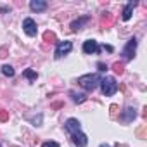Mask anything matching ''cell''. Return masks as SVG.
<instances>
[{
	"mask_svg": "<svg viewBox=\"0 0 147 147\" xmlns=\"http://www.w3.org/2000/svg\"><path fill=\"white\" fill-rule=\"evenodd\" d=\"M100 50V47H99V43L95 42V40H87L85 43H83V52L85 54H95V52H99Z\"/></svg>",
	"mask_w": 147,
	"mask_h": 147,
	"instance_id": "8",
	"label": "cell"
},
{
	"mask_svg": "<svg viewBox=\"0 0 147 147\" xmlns=\"http://www.w3.org/2000/svg\"><path fill=\"white\" fill-rule=\"evenodd\" d=\"M43 40H45L47 43H55V42H57L54 31H45V33H43Z\"/></svg>",
	"mask_w": 147,
	"mask_h": 147,
	"instance_id": "14",
	"label": "cell"
},
{
	"mask_svg": "<svg viewBox=\"0 0 147 147\" xmlns=\"http://www.w3.org/2000/svg\"><path fill=\"white\" fill-rule=\"evenodd\" d=\"M30 9L33 12H43L47 9V2H43V0H31V2H30Z\"/></svg>",
	"mask_w": 147,
	"mask_h": 147,
	"instance_id": "10",
	"label": "cell"
},
{
	"mask_svg": "<svg viewBox=\"0 0 147 147\" xmlns=\"http://www.w3.org/2000/svg\"><path fill=\"white\" fill-rule=\"evenodd\" d=\"M100 147H111V145H106V144H100Z\"/></svg>",
	"mask_w": 147,
	"mask_h": 147,
	"instance_id": "23",
	"label": "cell"
},
{
	"mask_svg": "<svg viewBox=\"0 0 147 147\" xmlns=\"http://www.w3.org/2000/svg\"><path fill=\"white\" fill-rule=\"evenodd\" d=\"M102 49H104V50H107V52H114V49H113L111 45H104Z\"/></svg>",
	"mask_w": 147,
	"mask_h": 147,
	"instance_id": "22",
	"label": "cell"
},
{
	"mask_svg": "<svg viewBox=\"0 0 147 147\" xmlns=\"http://www.w3.org/2000/svg\"><path fill=\"white\" fill-rule=\"evenodd\" d=\"M100 80L102 78H100L99 73H88V75H83V76L78 78V85L82 88H85L87 92H92L100 85Z\"/></svg>",
	"mask_w": 147,
	"mask_h": 147,
	"instance_id": "1",
	"label": "cell"
},
{
	"mask_svg": "<svg viewBox=\"0 0 147 147\" xmlns=\"http://www.w3.org/2000/svg\"><path fill=\"white\" fill-rule=\"evenodd\" d=\"M23 76H24V78H28L30 82H35V80L38 78V75H36V71H33V69H26V71L23 73Z\"/></svg>",
	"mask_w": 147,
	"mask_h": 147,
	"instance_id": "15",
	"label": "cell"
},
{
	"mask_svg": "<svg viewBox=\"0 0 147 147\" xmlns=\"http://www.w3.org/2000/svg\"><path fill=\"white\" fill-rule=\"evenodd\" d=\"M135 50H137V38H130V40L126 42L123 52H121L123 59H125V61H131L133 55H135Z\"/></svg>",
	"mask_w": 147,
	"mask_h": 147,
	"instance_id": "4",
	"label": "cell"
},
{
	"mask_svg": "<svg viewBox=\"0 0 147 147\" xmlns=\"http://www.w3.org/2000/svg\"><path fill=\"white\" fill-rule=\"evenodd\" d=\"M113 71L116 73V75H123V73H125V66L121 62H114L113 64Z\"/></svg>",
	"mask_w": 147,
	"mask_h": 147,
	"instance_id": "18",
	"label": "cell"
},
{
	"mask_svg": "<svg viewBox=\"0 0 147 147\" xmlns=\"http://www.w3.org/2000/svg\"><path fill=\"white\" fill-rule=\"evenodd\" d=\"M2 73L5 76H14L16 73H14V67L12 66H9V64H5V66H2Z\"/></svg>",
	"mask_w": 147,
	"mask_h": 147,
	"instance_id": "16",
	"label": "cell"
},
{
	"mask_svg": "<svg viewBox=\"0 0 147 147\" xmlns=\"http://www.w3.org/2000/svg\"><path fill=\"white\" fill-rule=\"evenodd\" d=\"M100 88H102V94L106 97H111L118 92V83L113 76H106V78L100 80Z\"/></svg>",
	"mask_w": 147,
	"mask_h": 147,
	"instance_id": "2",
	"label": "cell"
},
{
	"mask_svg": "<svg viewBox=\"0 0 147 147\" xmlns=\"http://www.w3.org/2000/svg\"><path fill=\"white\" fill-rule=\"evenodd\" d=\"M69 95L73 97V100H75L76 104H82V102H85V100H87V95H85V94H76V92H69Z\"/></svg>",
	"mask_w": 147,
	"mask_h": 147,
	"instance_id": "13",
	"label": "cell"
},
{
	"mask_svg": "<svg viewBox=\"0 0 147 147\" xmlns=\"http://www.w3.org/2000/svg\"><path fill=\"white\" fill-rule=\"evenodd\" d=\"M71 138H73V144H75L76 147H87V144H88V137H87L83 131H76V133H73V135H71Z\"/></svg>",
	"mask_w": 147,
	"mask_h": 147,
	"instance_id": "7",
	"label": "cell"
},
{
	"mask_svg": "<svg viewBox=\"0 0 147 147\" xmlns=\"http://www.w3.org/2000/svg\"><path fill=\"white\" fill-rule=\"evenodd\" d=\"M23 30H24V33H26L28 36H36V31H38L36 23H35L31 18H26V19L23 21Z\"/></svg>",
	"mask_w": 147,
	"mask_h": 147,
	"instance_id": "6",
	"label": "cell"
},
{
	"mask_svg": "<svg viewBox=\"0 0 147 147\" xmlns=\"http://www.w3.org/2000/svg\"><path fill=\"white\" fill-rule=\"evenodd\" d=\"M73 50V43L64 40V42H57V47H55V52H54V57L55 59H62L64 55H67L69 52Z\"/></svg>",
	"mask_w": 147,
	"mask_h": 147,
	"instance_id": "3",
	"label": "cell"
},
{
	"mask_svg": "<svg viewBox=\"0 0 147 147\" xmlns=\"http://www.w3.org/2000/svg\"><path fill=\"white\" fill-rule=\"evenodd\" d=\"M102 24H106V26H109V24H113V16H111V12H104L102 14Z\"/></svg>",
	"mask_w": 147,
	"mask_h": 147,
	"instance_id": "17",
	"label": "cell"
},
{
	"mask_svg": "<svg viewBox=\"0 0 147 147\" xmlns=\"http://www.w3.org/2000/svg\"><path fill=\"white\" fill-rule=\"evenodd\" d=\"M64 130H66L69 135L76 133V131H82V123H80L76 118H69V119H66V123H64Z\"/></svg>",
	"mask_w": 147,
	"mask_h": 147,
	"instance_id": "5",
	"label": "cell"
},
{
	"mask_svg": "<svg viewBox=\"0 0 147 147\" xmlns=\"http://www.w3.org/2000/svg\"><path fill=\"white\" fill-rule=\"evenodd\" d=\"M97 67H99V71H106V69H107V66H106L104 62H99V64H97Z\"/></svg>",
	"mask_w": 147,
	"mask_h": 147,
	"instance_id": "21",
	"label": "cell"
},
{
	"mask_svg": "<svg viewBox=\"0 0 147 147\" xmlns=\"http://www.w3.org/2000/svg\"><path fill=\"white\" fill-rule=\"evenodd\" d=\"M135 116H137V111H135L133 107H126V109L119 114V119L125 121V123H130V121L135 119Z\"/></svg>",
	"mask_w": 147,
	"mask_h": 147,
	"instance_id": "9",
	"label": "cell"
},
{
	"mask_svg": "<svg viewBox=\"0 0 147 147\" xmlns=\"http://www.w3.org/2000/svg\"><path fill=\"white\" fill-rule=\"evenodd\" d=\"M90 21V16H83V18H78V19H75L71 23V30L73 31H78V30H82L83 28V24H87Z\"/></svg>",
	"mask_w": 147,
	"mask_h": 147,
	"instance_id": "11",
	"label": "cell"
},
{
	"mask_svg": "<svg viewBox=\"0 0 147 147\" xmlns=\"http://www.w3.org/2000/svg\"><path fill=\"white\" fill-rule=\"evenodd\" d=\"M9 119V111L0 109V121H7Z\"/></svg>",
	"mask_w": 147,
	"mask_h": 147,
	"instance_id": "19",
	"label": "cell"
},
{
	"mask_svg": "<svg viewBox=\"0 0 147 147\" xmlns=\"http://www.w3.org/2000/svg\"><path fill=\"white\" fill-rule=\"evenodd\" d=\"M42 147H59V144H57V142H54V140H49V142H43V144H42Z\"/></svg>",
	"mask_w": 147,
	"mask_h": 147,
	"instance_id": "20",
	"label": "cell"
},
{
	"mask_svg": "<svg viewBox=\"0 0 147 147\" xmlns=\"http://www.w3.org/2000/svg\"><path fill=\"white\" fill-rule=\"evenodd\" d=\"M133 7H135V2H128V4H126V7L123 9V14H121V18H123V21H128V19L131 18V12H133Z\"/></svg>",
	"mask_w": 147,
	"mask_h": 147,
	"instance_id": "12",
	"label": "cell"
}]
</instances>
